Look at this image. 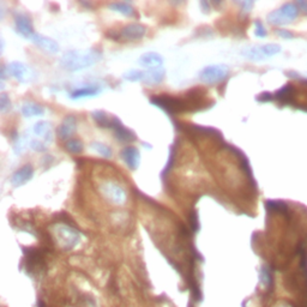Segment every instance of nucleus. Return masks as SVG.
<instances>
[{"label": "nucleus", "mask_w": 307, "mask_h": 307, "mask_svg": "<svg viewBox=\"0 0 307 307\" xmlns=\"http://www.w3.org/2000/svg\"><path fill=\"white\" fill-rule=\"evenodd\" d=\"M228 73H229V68L227 65H209L199 72V80L204 84H217L224 81Z\"/></svg>", "instance_id": "obj_5"}, {"label": "nucleus", "mask_w": 307, "mask_h": 307, "mask_svg": "<svg viewBox=\"0 0 307 307\" xmlns=\"http://www.w3.org/2000/svg\"><path fill=\"white\" fill-rule=\"evenodd\" d=\"M297 8H299V10L303 12V14L307 15V2L306 0H300V2L296 3Z\"/></svg>", "instance_id": "obj_32"}, {"label": "nucleus", "mask_w": 307, "mask_h": 307, "mask_svg": "<svg viewBox=\"0 0 307 307\" xmlns=\"http://www.w3.org/2000/svg\"><path fill=\"white\" fill-rule=\"evenodd\" d=\"M166 74V71L164 67H156V68H150V70L144 71V77L143 82L149 86H156L160 84L164 81Z\"/></svg>", "instance_id": "obj_17"}, {"label": "nucleus", "mask_w": 307, "mask_h": 307, "mask_svg": "<svg viewBox=\"0 0 307 307\" xmlns=\"http://www.w3.org/2000/svg\"><path fill=\"white\" fill-rule=\"evenodd\" d=\"M15 27L16 30L27 39H30L34 34L33 23H31L30 18L23 14H17L15 16Z\"/></svg>", "instance_id": "obj_13"}, {"label": "nucleus", "mask_w": 307, "mask_h": 307, "mask_svg": "<svg viewBox=\"0 0 307 307\" xmlns=\"http://www.w3.org/2000/svg\"><path fill=\"white\" fill-rule=\"evenodd\" d=\"M92 148L95 150L96 152H99L100 155L103 156V158H106V159L112 158V155H113L112 149L109 148L108 145H106V144L100 143V142H94V143H92Z\"/></svg>", "instance_id": "obj_23"}, {"label": "nucleus", "mask_w": 307, "mask_h": 307, "mask_svg": "<svg viewBox=\"0 0 307 307\" xmlns=\"http://www.w3.org/2000/svg\"><path fill=\"white\" fill-rule=\"evenodd\" d=\"M9 109H11V101L9 96L3 93L0 95V111H2V113H6Z\"/></svg>", "instance_id": "obj_28"}, {"label": "nucleus", "mask_w": 307, "mask_h": 307, "mask_svg": "<svg viewBox=\"0 0 307 307\" xmlns=\"http://www.w3.org/2000/svg\"><path fill=\"white\" fill-rule=\"evenodd\" d=\"M29 145H30V148L34 150V151H37V152H43L47 150V144L43 142V140L31 139Z\"/></svg>", "instance_id": "obj_27"}, {"label": "nucleus", "mask_w": 307, "mask_h": 307, "mask_svg": "<svg viewBox=\"0 0 307 307\" xmlns=\"http://www.w3.org/2000/svg\"><path fill=\"white\" fill-rule=\"evenodd\" d=\"M121 159L124 160L127 167L132 169V171L139 167L140 154L138 149L134 148V146H126V148L121 150Z\"/></svg>", "instance_id": "obj_14"}, {"label": "nucleus", "mask_w": 307, "mask_h": 307, "mask_svg": "<svg viewBox=\"0 0 307 307\" xmlns=\"http://www.w3.org/2000/svg\"><path fill=\"white\" fill-rule=\"evenodd\" d=\"M65 148L71 154H81L83 151V143L80 139H68Z\"/></svg>", "instance_id": "obj_25"}, {"label": "nucleus", "mask_w": 307, "mask_h": 307, "mask_svg": "<svg viewBox=\"0 0 307 307\" xmlns=\"http://www.w3.org/2000/svg\"><path fill=\"white\" fill-rule=\"evenodd\" d=\"M6 68L9 74H11L16 81L21 83H31L36 78L33 68L21 61H12Z\"/></svg>", "instance_id": "obj_7"}, {"label": "nucleus", "mask_w": 307, "mask_h": 307, "mask_svg": "<svg viewBox=\"0 0 307 307\" xmlns=\"http://www.w3.org/2000/svg\"><path fill=\"white\" fill-rule=\"evenodd\" d=\"M240 6H241V10H243V12H250L253 6V2H241Z\"/></svg>", "instance_id": "obj_31"}, {"label": "nucleus", "mask_w": 307, "mask_h": 307, "mask_svg": "<svg viewBox=\"0 0 307 307\" xmlns=\"http://www.w3.org/2000/svg\"><path fill=\"white\" fill-rule=\"evenodd\" d=\"M255 35L257 37H265L268 35V33H266V29L263 26V23L261 21H256L255 22Z\"/></svg>", "instance_id": "obj_29"}, {"label": "nucleus", "mask_w": 307, "mask_h": 307, "mask_svg": "<svg viewBox=\"0 0 307 307\" xmlns=\"http://www.w3.org/2000/svg\"><path fill=\"white\" fill-rule=\"evenodd\" d=\"M139 65H142L143 67H146L148 70L150 68H156L161 67L164 64V58L161 54L156 52H148L144 53V54L139 58Z\"/></svg>", "instance_id": "obj_16"}, {"label": "nucleus", "mask_w": 307, "mask_h": 307, "mask_svg": "<svg viewBox=\"0 0 307 307\" xmlns=\"http://www.w3.org/2000/svg\"><path fill=\"white\" fill-rule=\"evenodd\" d=\"M281 46L277 45V43H266V45L253 46L245 48L241 52V54L251 61H262L264 59L278 54L281 52Z\"/></svg>", "instance_id": "obj_3"}, {"label": "nucleus", "mask_w": 307, "mask_h": 307, "mask_svg": "<svg viewBox=\"0 0 307 307\" xmlns=\"http://www.w3.org/2000/svg\"><path fill=\"white\" fill-rule=\"evenodd\" d=\"M150 102L155 105L156 107L164 109V111L172 113V114H177L186 109V106L183 102V100L173 98L169 95H156L150 99Z\"/></svg>", "instance_id": "obj_6"}, {"label": "nucleus", "mask_w": 307, "mask_h": 307, "mask_svg": "<svg viewBox=\"0 0 307 307\" xmlns=\"http://www.w3.org/2000/svg\"><path fill=\"white\" fill-rule=\"evenodd\" d=\"M112 130L114 131V136L117 137V139L120 140V142L130 143L136 140V134H134L131 130L125 127L124 125L121 124V121L115 117L113 119Z\"/></svg>", "instance_id": "obj_11"}, {"label": "nucleus", "mask_w": 307, "mask_h": 307, "mask_svg": "<svg viewBox=\"0 0 307 307\" xmlns=\"http://www.w3.org/2000/svg\"><path fill=\"white\" fill-rule=\"evenodd\" d=\"M266 208L270 211H284V210H287V205L280 200H268Z\"/></svg>", "instance_id": "obj_26"}, {"label": "nucleus", "mask_w": 307, "mask_h": 307, "mask_svg": "<svg viewBox=\"0 0 307 307\" xmlns=\"http://www.w3.org/2000/svg\"><path fill=\"white\" fill-rule=\"evenodd\" d=\"M22 114L26 118H34V117H41L45 114V108L41 105L35 102H26L22 106Z\"/></svg>", "instance_id": "obj_19"}, {"label": "nucleus", "mask_w": 307, "mask_h": 307, "mask_svg": "<svg viewBox=\"0 0 307 307\" xmlns=\"http://www.w3.org/2000/svg\"><path fill=\"white\" fill-rule=\"evenodd\" d=\"M143 77H144V71L137 70V68L128 70L124 73V78L126 81H128V82H139V81H143Z\"/></svg>", "instance_id": "obj_24"}, {"label": "nucleus", "mask_w": 307, "mask_h": 307, "mask_svg": "<svg viewBox=\"0 0 307 307\" xmlns=\"http://www.w3.org/2000/svg\"><path fill=\"white\" fill-rule=\"evenodd\" d=\"M54 237L59 247L65 251H70L80 243V234L66 224H58L54 228Z\"/></svg>", "instance_id": "obj_4"}, {"label": "nucleus", "mask_w": 307, "mask_h": 307, "mask_svg": "<svg viewBox=\"0 0 307 307\" xmlns=\"http://www.w3.org/2000/svg\"><path fill=\"white\" fill-rule=\"evenodd\" d=\"M33 131L34 133H35L37 137H40V138H41L46 144L53 142L52 127L51 125L46 123V121H39V123H36L34 125Z\"/></svg>", "instance_id": "obj_18"}, {"label": "nucleus", "mask_w": 307, "mask_h": 307, "mask_svg": "<svg viewBox=\"0 0 307 307\" xmlns=\"http://www.w3.org/2000/svg\"><path fill=\"white\" fill-rule=\"evenodd\" d=\"M30 41H33L37 47L45 51L47 53H51V54H54V53H58L59 51V45L56 43L54 40L49 39V37L43 36L41 34L34 33L30 37Z\"/></svg>", "instance_id": "obj_10"}, {"label": "nucleus", "mask_w": 307, "mask_h": 307, "mask_svg": "<svg viewBox=\"0 0 307 307\" xmlns=\"http://www.w3.org/2000/svg\"><path fill=\"white\" fill-rule=\"evenodd\" d=\"M276 34H277L278 36L281 37V39L290 40V39H293V37H294L293 34L290 33L289 30H287V29H278V30H276Z\"/></svg>", "instance_id": "obj_30"}, {"label": "nucleus", "mask_w": 307, "mask_h": 307, "mask_svg": "<svg viewBox=\"0 0 307 307\" xmlns=\"http://www.w3.org/2000/svg\"><path fill=\"white\" fill-rule=\"evenodd\" d=\"M200 6H202V8H203V11H204L205 14H208L209 10H210V8H209V4H208V3L202 2V3H200Z\"/></svg>", "instance_id": "obj_34"}, {"label": "nucleus", "mask_w": 307, "mask_h": 307, "mask_svg": "<svg viewBox=\"0 0 307 307\" xmlns=\"http://www.w3.org/2000/svg\"><path fill=\"white\" fill-rule=\"evenodd\" d=\"M109 9L124 16H133L134 14V9L127 3H113L109 5Z\"/></svg>", "instance_id": "obj_22"}, {"label": "nucleus", "mask_w": 307, "mask_h": 307, "mask_svg": "<svg viewBox=\"0 0 307 307\" xmlns=\"http://www.w3.org/2000/svg\"><path fill=\"white\" fill-rule=\"evenodd\" d=\"M100 191H101L103 197L112 204L123 205L126 202V192L118 184L111 183V181L103 183L100 187Z\"/></svg>", "instance_id": "obj_8"}, {"label": "nucleus", "mask_w": 307, "mask_h": 307, "mask_svg": "<svg viewBox=\"0 0 307 307\" xmlns=\"http://www.w3.org/2000/svg\"><path fill=\"white\" fill-rule=\"evenodd\" d=\"M191 227H192V231L195 232L198 229V220H197L196 212H193V217L191 218Z\"/></svg>", "instance_id": "obj_33"}, {"label": "nucleus", "mask_w": 307, "mask_h": 307, "mask_svg": "<svg viewBox=\"0 0 307 307\" xmlns=\"http://www.w3.org/2000/svg\"><path fill=\"white\" fill-rule=\"evenodd\" d=\"M34 177V168L31 165H26L23 167L18 169L15 172V174L11 178V184L12 186L20 187L23 186L24 184H27L28 181L31 180V178Z\"/></svg>", "instance_id": "obj_12"}, {"label": "nucleus", "mask_w": 307, "mask_h": 307, "mask_svg": "<svg viewBox=\"0 0 307 307\" xmlns=\"http://www.w3.org/2000/svg\"><path fill=\"white\" fill-rule=\"evenodd\" d=\"M101 59L102 54L98 49H73L64 53L59 64L65 70L76 72L98 64Z\"/></svg>", "instance_id": "obj_1"}, {"label": "nucleus", "mask_w": 307, "mask_h": 307, "mask_svg": "<svg viewBox=\"0 0 307 307\" xmlns=\"http://www.w3.org/2000/svg\"><path fill=\"white\" fill-rule=\"evenodd\" d=\"M77 127V119L73 115H67L66 118L62 120V123L58 128V136L60 139L66 140L72 137Z\"/></svg>", "instance_id": "obj_15"}, {"label": "nucleus", "mask_w": 307, "mask_h": 307, "mask_svg": "<svg viewBox=\"0 0 307 307\" xmlns=\"http://www.w3.org/2000/svg\"><path fill=\"white\" fill-rule=\"evenodd\" d=\"M299 8H297L296 3H286L278 8L277 10L271 11L270 14L266 16V20L272 26H287V24L292 23L295 21L299 16Z\"/></svg>", "instance_id": "obj_2"}, {"label": "nucleus", "mask_w": 307, "mask_h": 307, "mask_svg": "<svg viewBox=\"0 0 307 307\" xmlns=\"http://www.w3.org/2000/svg\"><path fill=\"white\" fill-rule=\"evenodd\" d=\"M145 33L146 28L142 26V24L131 23L121 29L120 37L126 40V41H137V40L142 39V37L145 35Z\"/></svg>", "instance_id": "obj_9"}, {"label": "nucleus", "mask_w": 307, "mask_h": 307, "mask_svg": "<svg viewBox=\"0 0 307 307\" xmlns=\"http://www.w3.org/2000/svg\"><path fill=\"white\" fill-rule=\"evenodd\" d=\"M92 117L95 123L98 124V126L103 127V128H112L113 125V119L114 117L111 118L108 117V114L103 111H95L92 113Z\"/></svg>", "instance_id": "obj_21"}, {"label": "nucleus", "mask_w": 307, "mask_h": 307, "mask_svg": "<svg viewBox=\"0 0 307 307\" xmlns=\"http://www.w3.org/2000/svg\"><path fill=\"white\" fill-rule=\"evenodd\" d=\"M101 93V88L98 86H88L83 87L81 89L74 90L73 93L71 94L70 98L72 100H77V99H83V98H92V96L98 95V94Z\"/></svg>", "instance_id": "obj_20"}]
</instances>
